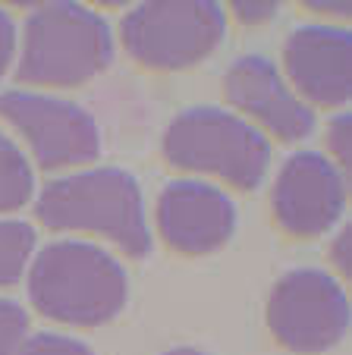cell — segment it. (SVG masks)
Masks as SVG:
<instances>
[{
  "instance_id": "1",
  "label": "cell",
  "mask_w": 352,
  "mask_h": 355,
  "mask_svg": "<svg viewBox=\"0 0 352 355\" xmlns=\"http://www.w3.org/2000/svg\"><path fill=\"white\" fill-rule=\"evenodd\" d=\"M28 299L51 321L98 327L123 311L129 280L104 248L88 242H51L32 261Z\"/></svg>"
},
{
  "instance_id": "3",
  "label": "cell",
  "mask_w": 352,
  "mask_h": 355,
  "mask_svg": "<svg viewBox=\"0 0 352 355\" xmlns=\"http://www.w3.org/2000/svg\"><path fill=\"white\" fill-rule=\"evenodd\" d=\"M110 60L113 38L98 13L79 3H47L26 22L16 79L26 85L73 88L107 69Z\"/></svg>"
},
{
  "instance_id": "17",
  "label": "cell",
  "mask_w": 352,
  "mask_h": 355,
  "mask_svg": "<svg viewBox=\"0 0 352 355\" xmlns=\"http://www.w3.org/2000/svg\"><path fill=\"white\" fill-rule=\"evenodd\" d=\"M13 51H16V26L3 10H0V76L7 73L10 60H13Z\"/></svg>"
},
{
  "instance_id": "15",
  "label": "cell",
  "mask_w": 352,
  "mask_h": 355,
  "mask_svg": "<svg viewBox=\"0 0 352 355\" xmlns=\"http://www.w3.org/2000/svg\"><path fill=\"white\" fill-rule=\"evenodd\" d=\"M16 355H92V349L79 340H69V336L35 334L22 343Z\"/></svg>"
},
{
  "instance_id": "12",
  "label": "cell",
  "mask_w": 352,
  "mask_h": 355,
  "mask_svg": "<svg viewBox=\"0 0 352 355\" xmlns=\"http://www.w3.org/2000/svg\"><path fill=\"white\" fill-rule=\"evenodd\" d=\"M35 192V176L22 151L0 135V211H16L22 208Z\"/></svg>"
},
{
  "instance_id": "10",
  "label": "cell",
  "mask_w": 352,
  "mask_h": 355,
  "mask_svg": "<svg viewBox=\"0 0 352 355\" xmlns=\"http://www.w3.org/2000/svg\"><path fill=\"white\" fill-rule=\"evenodd\" d=\"M283 63L292 85L318 107H343L352 94V38L346 28L302 26L286 38Z\"/></svg>"
},
{
  "instance_id": "13",
  "label": "cell",
  "mask_w": 352,
  "mask_h": 355,
  "mask_svg": "<svg viewBox=\"0 0 352 355\" xmlns=\"http://www.w3.org/2000/svg\"><path fill=\"white\" fill-rule=\"evenodd\" d=\"M35 248V230L22 220H0V286L22 280Z\"/></svg>"
},
{
  "instance_id": "18",
  "label": "cell",
  "mask_w": 352,
  "mask_h": 355,
  "mask_svg": "<svg viewBox=\"0 0 352 355\" xmlns=\"http://www.w3.org/2000/svg\"><path fill=\"white\" fill-rule=\"evenodd\" d=\"M330 151L343 167H349V116H340L330 126Z\"/></svg>"
},
{
  "instance_id": "6",
  "label": "cell",
  "mask_w": 352,
  "mask_h": 355,
  "mask_svg": "<svg viewBox=\"0 0 352 355\" xmlns=\"http://www.w3.org/2000/svg\"><path fill=\"white\" fill-rule=\"evenodd\" d=\"M349 299L330 274L315 268L290 270L267 302V327L280 346L299 355L333 349L349 330Z\"/></svg>"
},
{
  "instance_id": "14",
  "label": "cell",
  "mask_w": 352,
  "mask_h": 355,
  "mask_svg": "<svg viewBox=\"0 0 352 355\" xmlns=\"http://www.w3.org/2000/svg\"><path fill=\"white\" fill-rule=\"evenodd\" d=\"M28 315L22 305L10 299H0V355H16L26 343Z\"/></svg>"
},
{
  "instance_id": "19",
  "label": "cell",
  "mask_w": 352,
  "mask_h": 355,
  "mask_svg": "<svg viewBox=\"0 0 352 355\" xmlns=\"http://www.w3.org/2000/svg\"><path fill=\"white\" fill-rule=\"evenodd\" d=\"M164 355H205V352H199V349H192V346H180V349H170V352H164Z\"/></svg>"
},
{
  "instance_id": "4",
  "label": "cell",
  "mask_w": 352,
  "mask_h": 355,
  "mask_svg": "<svg viewBox=\"0 0 352 355\" xmlns=\"http://www.w3.org/2000/svg\"><path fill=\"white\" fill-rule=\"evenodd\" d=\"M164 157L180 170L211 173L242 192H255L271 167V145L242 116L217 107H192L170 123Z\"/></svg>"
},
{
  "instance_id": "2",
  "label": "cell",
  "mask_w": 352,
  "mask_h": 355,
  "mask_svg": "<svg viewBox=\"0 0 352 355\" xmlns=\"http://www.w3.org/2000/svg\"><path fill=\"white\" fill-rule=\"evenodd\" d=\"M35 217L47 230L98 233L133 258L151 252L139 182L126 170L101 167L47 182L35 201Z\"/></svg>"
},
{
  "instance_id": "7",
  "label": "cell",
  "mask_w": 352,
  "mask_h": 355,
  "mask_svg": "<svg viewBox=\"0 0 352 355\" xmlns=\"http://www.w3.org/2000/svg\"><path fill=\"white\" fill-rule=\"evenodd\" d=\"M0 116L26 135L35 161L44 170L76 167L101 155L98 123L69 101L32 92H3Z\"/></svg>"
},
{
  "instance_id": "11",
  "label": "cell",
  "mask_w": 352,
  "mask_h": 355,
  "mask_svg": "<svg viewBox=\"0 0 352 355\" xmlns=\"http://www.w3.org/2000/svg\"><path fill=\"white\" fill-rule=\"evenodd\" d=\"M224 94L233 107L255 116L267 132L283 141L308 139L315 129V114L286 88L277 67L258 54L240 57L226 69Z\"/></svg>"
},
{
  "instance_id": "16",
  "label": "cell",
  "mask_w": 352,
  "mask_h": 355,
  "mask_svg": "<svg viewBox=\"0 0 352 355\" xmlns=\"http://www.w3.org/2000/svg\"><path fill=\"white\" fill-rule=\"evenodd\" d=\"M233 10H236V16H240L242 22H267L277 16V3L274 0H261V3H246V0H236V3H230Z\"/></svg>"
},
{
  "instance_id": "8",
  "label": "cell",
  "mask_w": 352,
  "mask_h": 355,
  "mask_svg": "<svg viewBox=\"0 0 352 355\" xmlns=\"http://www.w3.org/2000/svg\"><path fill=\"white\" fill-rule=\"evenodd\" d=\"M274 220L296 239H315L340 220L346 208V182L330 157L299 151L280 167L271 192Z\"/></svg>"
},
{
  "instance_id": "5",
  "label": "cell",
  "mask_w": 352,
  "mask_h": 355,
  "mask_svg": "<svg viewBox=\"0 0 352 355\" xmlns=\"http://www.w3.org/2000/svg\"><path fill=\"white\" fill-rule=\"evenodd\" d=\"M123 47L148 69L201 63L226 35V16L211 0H148L123 16Z\"/></svg>"
},
{
  "instance_id": "9",
  "label": "cell",
  "mask_w": 352,
  "mask_h": 355,
  "mask_svg": "<svg viewBox=\"0 0 352 355\" xmlns=\"http://www.w3.org/2000/svg\"><path fill=\"white\" fill-rule=\"evenodd\" d=\"M158 230L183 255H211L230 242L236 208L220 189L195 180H176L158 198Z\"/></svg>"
}]
</instances>
